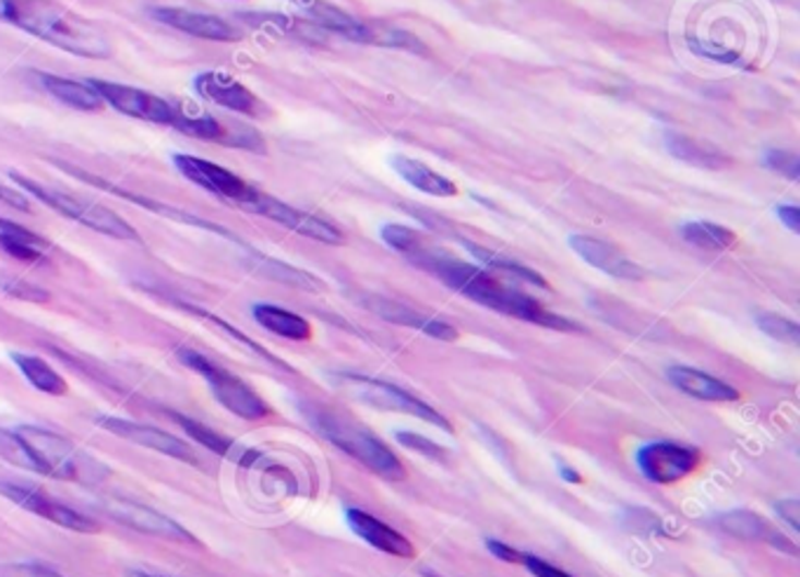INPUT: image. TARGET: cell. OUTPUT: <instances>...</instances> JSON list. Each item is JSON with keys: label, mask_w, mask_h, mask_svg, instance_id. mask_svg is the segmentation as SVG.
Segmentation results:
<instances>
[{"label": "cell", "mask_w": 800, "mask_h": 577, "mask_svg": "<svg viewBox=\"0 0 800 577\" xmlns=\"http://www.w3.org/2000/svg\"><path fill=\"white\" fill-rule=\"evenodd\" d=\"M409 261L418 265V268L434 275L437 279H442L446 287L456 289L458 293L467 296V299H473L479 305L495 310V313H503L538 326H547V329L554 332H580L577 324L557 313H549V310L540 301L533 299V296L505 285L503 279L489 271L475 268V265L439 252V249H434L430 242Z\"/></svg>", "instance_id": "6da1fadb"}, {"label": "cell", "mask_w": 800, "mask_h": 577, "mask_svg": "<svg viewBox=\"0 0 800 577\" xmlns=\"http://www.w3.org/2000/svg\"><path fill=\"white\" fill-rule=\"evenodd\" d=\"M5 20L69 55L85 59L111 57V43L102 26L57 0H8Z\"/></svg>", "instance_id": "7a4b0ae2"}, {"label": "cell", "mask_w": 800, "mask_h": 577, "mask_svg": "<svg viewBox=\"0 0 800 577\" xmlns=\"http://www.w3.org/2000/svg\"><path fill=\"white\" fill-rule=\"evenodd\" d=\"M14 432H17L26 448L31 472L61 481H75L83 483V486H94V483H102L108 477L106 465L85 454L81 446H75L67 436L31 425Z\"/></svg>", "instance_id": "3957f363"}, {"label": "cell", "mask_w": 800, "mask_h": 577, "mask_svg": "<svg viewBox=\"0 0 800 577\" xmlns=\"http://www.w3.org/2000/svg\"><path fill=\"white\" fill-rule=\"evenodd\" d=\"M315 425L329 442L362 462L373 474H379L387 481L406 479V470L399 458L392 454L379 436H373L371 430L355 423V420L343 418L334 411H318Z\"/></svg>", "instance_id": "277c9868"}, {"label": "cell", "mask_w": 800, "mask_h": 577, "mask_svg": "<svg viewBox=\"0 0 800 577\" xmlns=\"http://www.w3.org/2000/svg\"><path fill=\"white\" fill-rule=\"evenodd\" d=\"M10 177L20 183V189H24L26 193L38 197L43 205L59 212L61 216H69L71 221L83 224L89 230H97V232H102V236H108V238L139 242V232L128 221H124L122 216H118L116 212H111L108 207L94 205V202H85L83 197H75L69 191L52 189V185H43L34 179L20 175V171H10Z\"/></svg>", "instance_id": "5b68a950"}, {"label": "cell", "mask_w": 800, "mask_h": 577, "mask_svg": "<svg viewBox=\"0 0 800 577\" xmlns=\"http://www.w3.org/2000/svg\"><path fill=\"white\" fill-rule=\"evenodd\" d=\"M177 354L188 369L198 371L200 376L210 383L218 404L226 407L230 413H235L242 420H261L265 416H271L268 404H265L252 387H249L242 378L235 376V373H230L228 369L214 364L210 357L200 354L195 350H188V348H181Z\"/></svg>", "instance_id": "8992f818"}, {"label": "cell", "mask_w": 800, "mask_h": 577, "mask_svg": "<svg viewBox=\"0 0 800 577\" xmlns=\"http://www.w3.org/2000/svg\"><path fill=\"white\" fill-rule=\"evenodd\" d=\"M341 383L348 387L359 401L369 404V407L383 409V411L409 413V416H416L420 420H428V423H432L437 428H444L446 432H453V425L444 418V413L434 411L430 404L420 401L416 395L406 393V389H402L397 385L365 378V376H341Z\"/></svg>", "instance_id": "52a82bcc"}, {"label": "cell", "mask_w": 800, "mask_h": 577, "mask_svg": "<svg viewBox=\"0 0 800 577\" xmlns=\"http://www.w3.org/2000/svg\"><path fill=\"white\" fill-rule=\"evenodd\" d=\"M175 165L188 181L200 185L202 191L222 197L232 207L249 209V205H252L254 197L259 195V189H254V185H249L244 179L232 175L230 169L216 165V163H210L205 158H195V155L179 153L175 155Z\"/></svg>", "instance_id": "ba28073f"}, {"label": "cell", "mask_w": 800, "mask_h": 577, "mask_svg": "<svg viewBox=\"0 0 800 577\" xmlns=\"http://www.w3.org/2000/svg\"><path fill=\"white\" fill-rule=\"evenodd\" d=\"M171 128H177L186 136L207 139V142L222 146H238L256 153L265 151L263 136L256 130L240 122H222L210 113L188 111V106H171Z\"/></svg>", "instance_id": "9c48e42d"}, {"label": "cell", "mask_w": 800, "mask_h": 577, "mask_svg": "<svg viewBox=\"0 0 800 577\" xmlns=\"http://www.w3.org/2000/svg\"><path fill=\"white\" fill-rule=\"evenodd\" d=\"M641 474L653 483H677L695 474L704 456L695 446H681L673 442H655L643 446L636 456Z\"/></svg>", "instance_id": "30bf717a"}, {"label": "cell", "mask_w": 800, "mask_h": 577, "mask_svg": "<svg viewBox=\"0 0 800 577\" xmlns=\"http://www.w3.org/2000/svg\"><path fill=\"white\" fill-rule=\"evenodd\" d=\"M247 212L252 214H261L265 218H271V221L285 226L294 232H298V236L303 238H310V240H318V242H324V244H343V232L334 226L324 221V218L320 216H312L308 212H301L296 209L291 205H285V202L277 200V197H271L259 191V195L254 197L252 205H249Z\"/></svg>", "instance_id": "8fae6325"}, {"label": "cell", "mask_w": 800, "mask_h": 577, "mask_svg": "<svg viewBox=\"0 0 800 577\" xmlns=\"http://www.w3.org/2000/svg\"><path fill=\"white\" fill-rule=\"evenodd\" d=\"M89 85L99 92L104 104L114 106L122 116L153 124H169L171 128V104L151 95V92L120 83L97 81V77H92Z\"/></svg>", "instance_id": "7c38bea8"}, {"label": "cell", "mask_w": 800, "mask_h": 577, "mask_svg": "<svg viewBox=\"0 0 800 577\" xmlns=\"http://www.w3.org/2000/svg\"><path fill=\"white\" fill-rule=\"evenodd\" d=\"M0 493L8 495L10 501L17 503L22 509H26L31 514H38V517L52 521L61 528L77 530V533H97V530H99V526L94 524L89 517H85V514L52 501L50 495H45L36 489L17 486V483H0Z\"/></svg>", "instance_id": "4fadbf2b"}, {"label": "cell", "mask_w": 800, "mask_h": 577, "mask_svg": "<svg viewBox=\"0 0 800 577\" xmlns=\"http://www.w3.org/2000/svg\"><path fill=\"white\" fill-rule=\"evenodd\" d=\"M195 89L200 92V97H205L216 106H224L228 111L249 118H259L265 113V104L254 92L224 71L200 73L195 77Z\"/></svg>", "instance_id": "5bb4252c"}, {"label": "cell", "mask_w": 800, "mask_h": 577, "mask_svg": "<svg viewBox=\"0 0 800 577\" xmlns=\"http://www.w3.org/2000/svg\"><path fill=\"white\" fill-rule=\"evenodd\" d=\"M97 425H102L104 430H108L111 434L120 436V440L130 442V444L144 446V448H151V450H158V454H163V456L177 458V460H183V462L198 465V458H195L191 446H188L186 442H181L179 436L169 434V432H163L158 428H148V425H141V423H132V420H122V418H114V416L99 418Z\"/></svg>", "instance_id": "9a60e30c"}, {"label": "cell", "mask_w": 800, "mask_h": 577, "mask_svg": "<svg viewBox=\"0 0 800 577\" xmlns=\"http://www.w3.org/2000/svg\"><path fill=\"white\" fill-rule=\"evenodd\" d=\"M102 509L111 519L128 524L130 528L141 530V533L158 536V538H165V540H171V542H193V536L188 533L183 526L163 517V514H158V512H153L151 507L136 505V503H130V501H118V497H116V501H106Z\"/></svg>", "instance_id": "2e32d148"}, {"label": "cell", "mask_w": 800, "mask_h": 577, "mask_svg": "<svg viewBox=\"0 0 800 577\" xmlns=\"http://www.w3.org/2000/svg\"><path fill=\"white\" fill-rule=\"evenodd\" d=\"M153 17L181 31V34L195 36L202 40H216V43H238L242 34L228 22L212 17V14H202L193 10H181V8H158L153 10Z\"/></svg>", "instance_id": "e0dca14e"}, {"label": "cell", "mask_w": 800, "mask_h": 577, "mask_svg": "<svg viewBox=\"0 0 800 577\" xmlns=\"http://www.w3.org/2000/svg\"><path fill=\"white\" fill-rule=\"evenodd\" d=\"M573 252L587 261L594 268L604 271L610 277L618 279H630V283H638V279L646 277V271L641 268L638 263H634L632 259H626L618 247L608 244L604 240H596L589 236H573L569 240Z\"/></svg>", "instance_id": "ac0fdd59"}, {"label": "cell", "mask_w": 800, "mask_h": 577, "mask_svg": "<svg viewBox=\"0 0 800 577\" xmlns=\"http://www.w3.org/2000/svg\"><path fill=\"white\" fill-rule=\"evenodd\" d=\"M348 524L355 530V533L362 538L365 542H369L371 548L381 550L385 554L399 556V558H414L416 550L409 538H404L399 530H395L392 526L383 524L381 519H375L373 514H367L362 509H348Z\"/></svg>", "instance_id": "d6986e66"}, {"label": "cell", "mask_w": 800, "mask_h": 577, "mask_svg": "<svg viewBox=\"0 0 800 577\" xmlns=\"http://www.w3.org/2000/svg\"><path fill=\"white\" fill-rule=\"evenodd\" d=\"M367 305L373 310L375 315H381L383 320L402 324V326H414V329L428 334L437 340H456L458 338V332L453 329L451 324L422 315V313H418V310L404 305V303L387 301V299H369Z\"/></svg>", "instance_id": "ffe728a7"}, {"label": "cell", "mask_w": 800, "mask_h": 577, "mask_svg": "<svg viewBox=\"0 0 800 577\" xmlns=\"http://www.w3.org/2000/svg\"><path fill=\"white\" fill-rule=\"evenodd\" d=\"M669 381L679 389H683L685 395L702 401H737L742 397L740 389H735L732 385L709 376V373L690 366L669 369Z\"/></svg>", "instance_id": "44dd1931"}, {"label": "cell", "mask_w": 800, "mask_h": 577, "mask_svg": "<svg viewBox=\"0 0 800 577\" xmlns=\"http://www.w3.org/2000/svg\"><path fill=\"white\" fill-rule=\"evenodd\" d=\"M720 528L726 530V533L740 538V540H751V542H767V544H775L777 550H787L791 554H796V548L793 544L784 538L781 533H777V530L767 524L765 519H761L759 514L754 512H747V509H737V512H728L720 517Z\"/></svg>", "instance_id": "7402d4cb"}, {"label": "cell", "mask_w": 800, "mask_h": 577, "mask_svg": "<svg viewBox=\"0 0 800 577\" xmlns=\"http://www.w3.org/2000/svg\"><path fill=\"white\" fill-rule=\"evenodd\" d=\"M40 83L47 95L55 97L57 101H61L69 108H75V111H99L104 108V99L97 89H94L87 83L81 81H71V77H61V75H52V73H40Z\"/></svg>", "instance_id": "603a6c76"}, {"label": "cell", "mask_w": 800, "mask_h": 577, "mask_svg": "<svg viewBox=\"0 0 800 577\" xmlns=\"http://www.w3.org/2000/svg\"><path fill=\"white\" fill-rule=\"evenodd\" d=\"M390 165L406 183H411L414 189L420 193L434 195V197H453L458 193L456 183H453L451 179L437 175V171L430 169L428 165L406 158V155H395V158L390 160Z\"/></svg>", "instance_id": "cb8c5ba5"}, {"label": "cell", "mask_w": 800, "mask_h": 577, "mask_svg": "<svg viewBox=\"0 0 800 577\" xmlns=\"http://www.w3.org/2000/svg\"><path fill=\"white\" fill-rule=\"evenodd\" d=\"M0 249L17 261L40 263L45 261L47 242L40 236H36V232L0 218Z\"/></svg>", "instance_id": "d4e9b609"}, {"label": "cell", "mask_w": 800, "mask_h": 577, "mask_svg": "<svg viewBox=\"0 0 800 577\" xmlns=\"http://www.w3.org/2000/svg\"><path fill=\"white\" fill-rule=\"evenodd\" d=\"M665 144L673 158H679L681 163H688V165H695L702 169H724L728 165L726 155L716 151L714 146H704L695 142V139L677 134V132L665 134Z\"/></svg>", "instance_id": "484cf974"}, {"label": "cell", "mask_w": 800, "mask_h": 577, "mask_svg": "<svg viewBox=\"0 0 800 577\" xmlns=\"http://www.w3.org/2000/svg\"><path fill=\"white\" fill-rule=\"evenodd\" d=\"M256 322L282 338L289 340H310L312 338V326L301 315L289 313L285 308L277 305H256L254 308Z\"/></svg>", "instance_id": "4316f807"}, {"label": "cell", "mask_w": 800, "mask_h": 577, "mask_svg": "<svg viewBox=\"0 0 800 577\" xmlns=\"http://www.w3.org/2000/svg\"><path fill=\"white\" fill-rule=\"evenodd\" d=\"M14 364L20 366V371L26 376V381L34 385L40 393L50 395V397H64L69 393L67 381L59 376V373L47 364L40 357L34 354H12Z\"/></svg>", "instance_id": "83f0119b"}, {"label": "cell", "mask_w": 800, "mask_h": 577, "mask_svg": "<svg viewBox=\"0 0 800 577\" xmlns=\"http://www.w3.org/2000/svg\"><path fill=\"white\" fill-rule=\"evenodd\" d=\"M681 236L685 242L700 249H709V252H726V249L737 244V236L732 230L709 221H690L681 228Z\"/></svg>", "instance_id": "f1b7e54d"}, {"label": "cell", "mask_w": 800, "mask_h": 577, "mask_svg": "<svg viewBox=\"0 0 800 577\" xmlns=\"http://www.w3.org/2000/svg\"><path fill=\"white\" fill-rule=\"evenodd\" d=\"M469 252H473L481 263L489 265L491 271L500 273V275H508V277H514L520 279V283H528V285H536V287H542V289H549V285L545 283V277L538 275L536 271L526 268V265L516 263V261H510V259H503L498 256L493 252H489V249H481V247H475V244H467Z\"/></svg>", "instance_id": "f546056e"}, {"label": "cell", "mask_w": 800, "mask_h": 577, "mask_svg": "<svg viewBox=\"0 0 800 577\" xmlns=\"http://www.w3.org/2000/svg\"><path fill=\"white\" fill-rule=\"evenodd\" d=\"M367 26H369L367 43L371 45H381V48H392V50H406V52H416V55L428 52V45L420 43L411 31L395 28V26H379V24H367Z\"/></svg>", "instance_id": "4dcf8cb0"}, {"label": "cell", "mask_w": 800, "mask_h": 577, "mask_svg": "<svg viewBox=\"0 0 800 577\" xmlns=\"http://www.w3.org/2000/svg\"><path fill=\"white\" fill-rule=\"evenodd\" d=\"M171 418H175L177 423H179L188 434H191L198 444H202L205 448L214 450V454H218V456H228V450H230V446H232V444H230V440H226V436H222L218 432H214L212 428L202 425V423H198V420H191V418H186V416L171 413Z\"/></svg>", "instance_id": "1f68e13d"}, {"label": "cell", "mask_w": 800, "mask_h": 577, "mask_svg": "<svg viewBox=\"0 0 800 577\" xmlns=\"http://www.w3.org/2000/svg\"><path fill=\"white\" fill-rule=\"evenodd\" d=\"M381 236L385 240V244H390L392 249H397L399 254H404L406 259H411L414 254H418L422 247L428 244V240L420 236L418 230L414 228H406V226H395L390 224L381 230Z\"/></svg>", "instance_id": "d6a6232c"}, {"label": "cell", "mask_w": 800, "mask_h": 577, "mask_svg": "<svg viewBox=\"0 0 800 577\" xmlns=\"http://www.w3.org/2000/svg\"><path fill=\"white\" fill-rule=\"evenodd\" d=\"M759 326L761 329L775 338V340H781V342H789V346H798L800 340V326L787 317H779V315H773V313H763L759 315Z\"/></svg>", "instance_id": "836d02e7"}, {"label": "cell", "mask_w": 800, "mask_h": 577, "mask_svg": "<svg viewBox=\"0 0 800 577\" xmlns=\"http://www.w3.org/2000/svg\"><path fill=\"white\" fill-rule=\"evenodd\" d=\"M186 310H188V313H193V315H198V317H202V320H205V322H210V324H214L216 326V329H222L226 336H230L232 340H238L240 342V346L242 348H247V350H252V352H256V354H261L263 357V360H268V362H275V357H271L268 352H265L261 346H256V342L254 340H249L244 334H240L238 329H235V326H230L228 322H224L222 317H216V315H210L207 313V310H200V308H195V305H183Z\"/></svg>", "instance_id": "e575fe53"}, {"label": "cell", "mask_w": 800, "mask_h": 577, "mask_svg": "<svg viewBox=\"0 0 800 577\" xmlns=\"http://www.w3.org/2000/svg\"><path fill=\"white\" fill-rule=\"evenodd\" d=\"M0 289H3L5 293H10L12 299L28 301V303H45L47 299H50V293H47L45 289L26 283V279L12 277V275L0 277Z\"/></svg>", "instance_id": "d590c367"}, {"label": "cell", "mask_w": 800, "mask_h": 577, "mask_svg": "<svg viewBox=\"0 0 800 577\" xmlns=\"http://www.w3.org/2000/svg\"><path fill=\"white\" fill-rule=\"evenodd\" d=\"M397 442L402 444V446H406V448H409V450H416V454H422V456H428V458H434V460H444L446 458V454H444V448L442 446H437L434 442H430V440H426V436H420V434H411V432H397Z\"/></svg>", "instance_id": "8d00e7d4"}, {"label": "cell", "mask_w": 800, "mask_h": 577, "mask_svg": "<svg viewBox=\"0 0 800 577\" xmlns=\"http://www.w3.org/2000/svg\"><path fill=\"white\" fill-rule=\"evenodd\" d=\"M0 577H64L38 564H0Z\"/></svg>", "instance_id": "74e56055"}, {"label": "cell", "mask_w": 800, "mask_h": 577, "mask_svg": "<svg viewBox=\"0 0 800 577\" xmlns=\"http://www.w3.org/2000/svg\"><path fill=\"white\" fill-rule=\"evenodd\" d=\"M520 564H522L526 570H530V573L536 575V577H573V575H569L566 570H561V568H557V566L549 564V561L538 558V556H533V554H524V552H522Z\"/></svg>", "instance_id": "f35d334b"}, {"label": "cell", "mask_w": 800, "mask_h": 577, "mask_svg": "<svg viewBox=\"0 0 800 577\" xmlns=\"http://www.w3.org/2000/svg\"><path fill=\"white\" fill-rule=\"evenodd\" d=\"M767 165L773 169L781 171L784 177H789L791 181L798 179V169H800V160L796 158L793 153H784V151H773L767 153Z\"/></svg>", "instance_id": "ab89813d"}, {"label": "cell", "mask_w": 800, "mask_h": 577, "mask_svg": "<svg viewBox=\"0 0 800 577\" xmlns=\"http://www.w3.org/2000/svg\"><path fill=\"white\" fill-rule=\"evenodd\" d=\"M0 202H5L8 207L17 209V212H26V214L31 212V202H28L26 193L12 189V185H8L3 181H0Z\"/></svg>", "instance_id": "60d3db41"}, {"label": "cell", "mask_w": 800, "mask_h": 577, "mask_svg": "<svg viewBox=\"0 0 800 577\" xmlns=\"http://www.w3.org/2000/svg\"><path fill=\"white\" fill-rule=\"evenodd\" d=\"M486 548H489V552H491L493 556L508 561V564H520V558H522V552H520V550H512L510 544H505V542L489 540V542H486Z\"/></svg>", "instance_id": "b9f144b4"}, {"label": "cell", "mask_w": 800, "mask_h": 577, "mask_svg": "<svg viewBox=\"0 0 800 577\" xmlns=\"http://www.w3.org/2000/svg\"><path fill=\"white\" fill-rule=\"evenodd\" d=\"M777 509H779V514H781V519L784 521H789V526L791 528H800V517H798V512H800V503L798 501H784V503H779L777 505Z\"/></svg>", "instance_id": "7bdbcfd3"}, {"label": "cell", "mask_w": 800, "mask_h": 577, "mask_svg": "<svg viewBox=\"0 0 800 577\" xmlns=\"http://www.w3.org/2000/svg\"><path fill=\"white\" fill-rule=\"evenodd\" d=\"M781 224L787 226L791 232H800V209L798 207H779L777 209Z\"/></svg>", "instance_id": "ee69618b"}, {"label": "cell", "mask_w": 800, "mask_h": 577, "mask_svg": "<svg viewBox=\"0 0 800 577\" xmlns=\"http://www.w3.org/2000/svg\"><path fill=\"white\" fill-rule=\"evenodd\" d=\"M130 577H158V575H148V573H141V570H132Z\"/></svg>", "instance_id": "f6af8a7d"}, {"label": "cell", "mask_w": 800, "mask_h": 577, "mask_svg": "<svg viewBox=\"0 0 800 577\" xmlns=\"http://www.w3.org/2000/svg\"><path fill=\"white\" fill-rule=\"evenodd\" d=\"M5 5L8 0H0V20H5Z\"/></svg>", "instance_id": "bcb514c9"}]
</instances>
